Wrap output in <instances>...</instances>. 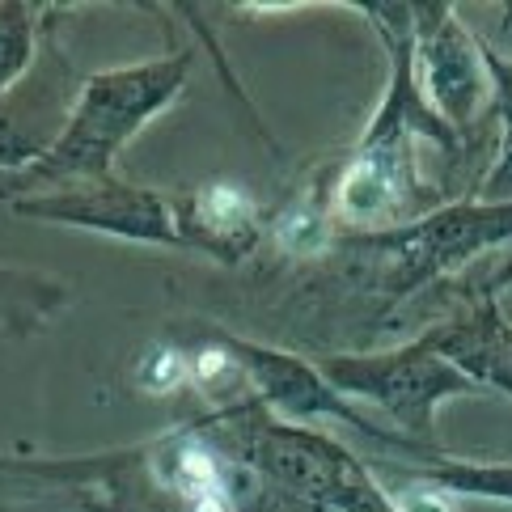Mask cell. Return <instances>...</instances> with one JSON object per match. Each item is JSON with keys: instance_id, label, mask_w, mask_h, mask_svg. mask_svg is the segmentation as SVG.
<instances>
[{"instance_id": "6da1fadb", "label": "cell", "mask_w": 512, "mask_h": 512, "mask_svg": "<svg viewBox=\"0 0 512 512\" xmlns=\"http://www.w3.org/2000/svg\"><path fill=\"white\" fill-rule=\"evenodd\" d=\"M402 512H453L436 491H407L402 496Z\"/></svg>"}]
</instances>
